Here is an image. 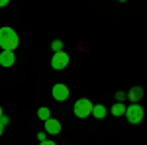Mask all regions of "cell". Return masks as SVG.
Segmentation results:
<instances>
[{
	"mask_svg": "<svg viewBox=\"0 0 147 145\" xmlns=\"http://www.w3.org/2000/svg\"><path fill=\"white\" fill-rule=\"evenodd\" d=\"M51 94H53V98L57 102H65L69 98V94H71V90H69L67 84H63V82H57L55 86L51 88Z\"/></svg>",
	"mask_w": 147,
	"mask_h": 145,
	"instance_id": "277c9868",
	"label": "cell"
},
{
	"mask_svg": "<svg viewBox=\"0 0 147 145\" xmlns=\"http://www.w3.org/2000/svg\"><path fill=\"white\" fill-rule=\"evenodd\" d=\"M37 118H39V120H43V122H47V120L51 118V110H49L47 106H41V108L37 110Z\"/></svg>",
	"mask_w": 147,
	"mask_h": 145,
	"instance_id": "8fae6325",
	"label": "cell"
},
{
	"mask_svg": "<svg viewBox=\"0 0 147 145\" xmlns=\"http://www.w3.org/2000/svg\"><path fill=\"white\" fill-rule=\"evenodd\" d=\"M110 114H112V116H124L125 114V106L122 104V102H116L112 108H110Z\"/></svg>",
	"mask_w": 147,
	"mask_h": 145,
	"instance_id": "30bf717a",
	"label": "cell"
},
{
	"mask_svg": "<svg viewBox=\"0 0 147 145\" xmlns=\"http://www.w3.org/2000/svg\"><path fill=\"white\" fill-rule=\"evenodd\" d=\"M43 127H45V134H49V135L61 134V122L55 120V118H49L47 122H43Z\"/></svg>",
	"mask_w": 147,
	"mask_h": 145,
	"instance_id": "8992f818",
	"label": "cell"
},
{
	"mask_svg": "<svg viewBox=\"0 0 147 145\" xmlns=\"http://www.w3.org/2000/svg\"><path fill=\"white\" fill-rule=\"evenodd\" d=\"M8 122H10V120H8V116H2V118H0V123H2V125H6Z\"/></svg>",
	"mask_w": 147,
	"mask_h": 145,
	"instance_id": "9a60e30c",
	"label": "cell"
},
{
	"mask_svg": "<svg viewBox=\"0 0 147 145\" xmlns=\"http://www.w3.org/2000/svg\"><path fill=\"white\" fill-rule=\"evenodd\" d=\"M67 65H69V55L65 51L53 53V57H51V67L55 69V71H63V69H67Z\"/></svg>",
	"mask_w": 147,
	"mask_h": 145,
	"instance_id": "5b68a950",
	"label": "cell"
},
{
	"mask_svg": "<svg viewBox=\"0 0 147 145\" xmlns=\"http://www.w3.org/2000/svg\"><path fill=\"white\" fill-rule=\"evenodd\" d=\"M125 120L131 123V125H137V123L143 122V118H145V110L139 106V104H131V106H127L125 108Z\"/></svg>",
	"mask_w": 147,
	"mask_h": 145,
	"instance_id": "7a4b0ae2",
	"label": "cell"
},
{
	"mask_svg": "<svg viewBox=\"0 0 147 145\" xmlns=\"http://www.w3.org/2000/svg\"><path fill=\"white\" fill-rule=\"evenodd\" d=\"M92 114H94V118H96V120H104V118H106V114H108V110H106V106H104V104H96V106H92Z\"/></svg>",
	"mask_w": 147,
	"mask_h": 145,
	"instance_id": "9c48e42d",
	"label": "cell"
},
{
	"mask_svg": "<svg viewBox=\"0 0 147 145\" xmlns=\"http://www.w3.org/2000/svg\"><path fill=\"white\" fill-rule=\"evenodd\" d=\"M125 98H127V92H124V90H118V92H116V102H122V104H124Z\"/></svg>",
	"mask_w": 147,
	"mask_h": 145,
	"instance_id": "4fadbf2b",
	"label": "cell"
},
{
	"mask_svg": "<svg viewBox=\"0 0 147 145\" xmlns=\"http://www.w3.org/2000/svg\"><path fill=\"white\" fill-rule=\"evenodd\" d=\"M127 98L131 100V104H139V100L143 98V88L141 86H134L127 90Z\"/></svg>",
	"mask_w": 147,
	"mask_h": 145,
	"instance_id": "ba28073f",
	"label": "cell"
},
{
	"mask_svg": "<svg viewBox=\"0 0 147 145\" xmlns=\"http://www.w3.org/2000/svg\"><path fill=\"white\" fill-rule=\"evenodd\" d=\"M18 45H20V37L12 28H8V26L0 28V47H2V51H14Z\"/></svg>",
	"mask_w": 147,
	"mask_h": 145,
	"instance_id": "6da1fadb",
	"label": "cell"
},
{
	"mask_svg": "<svg viewBox=\"0 0 147 145\" xmlns=\"http://www.w3.org/2000/svg\"><path fill=\"white\" fill-rule=\"evenodd\" d=\"M39 145H57V143H55V141H41Z\"/></svg>",
	"mask_w": 147,
	"mask_h": 145,
	"instance_id": "e0dca14e",
	"label": "cell"
},
{
	"mask_svg": "<svg viewBox=\"0 0 147 145\" xmlns=\"http://www.w3.org/2000/svg\"><path fill=\"white\" fill-rule=\"evenodd\" d=\"M8 4H10L8 0H0V8H4V6H8Z\"/></svg>",
	"mask_w": 147,
	"mask_h": 145,
	"instance_id": "2e32d148",
	"label": "cell"
},
{
	"mask_svg": "<svg viewBox=\"0 0 147 145\" xmlns=\"http://www.w3.org/2000/svg\"><path fill=\"white\" fill-rule=\"evenodd\" d=\"M51 49H53L55 53H61V51H63V41H61V39H55V41L51 43Z\"/></svg>",
	"mask_w": 147,
	"mask_h": 145,
	"instance_id": "7c38bea8",
	"label": "cell"
},
{
	"mask_svg": "<svg viewBox=\"0 0 147 145\" xmlns=\"http://www.w3.org/2000/svg\"><path fill=\"white\" fill-rule=\"evenodd\" d=\"M16 63V55H14V51H0V65L2 67H12Z\"/></svg>",
	"mask_w": 147,
	"mask_h": 145,
	"instance_id": "52a82bcc",
	"label": "cell"
},
{
	"mask_svg": "<svg viewBox=\"0 0 147 145\" xmlns=\"http://www.w3.org/2000/svg\"><path fill=\"white\" fill-rule=\"evenodd\" d=\"M37 139H39V143H41V141H47V134H45V132L37 134Z\"/></svg>",
	"mask_w": 147,
	"mask_h": 145,
	"instance_id": "5bb4252c",
	"label": "cell"
},
{
	"mask_svg": "<svg viewBox=\"0 0 147 145\" xmlns=\"http://www.w3.org/2000/svg\"><path fill=\"white\" fill-rule=\"evenodd\" d=\"M73 112H75L77 118H88L92 114V102L88 98H79L73 106Z\"/></svg>",
	"mask_w": 147,
	"mask_h": 145,
	"instance_id": "3957f363",
	"label": "cell"
},
{
	"mask_svg": "<svg viewBox=\"0 0 147 145\" xmlns=\"http://www.w3.org/2000/svg\"><path fill=\"white\" fill-rule=\"evenodd\" d=\"M2 116H4V110H2V106H0V118H2Z\"/></svg>",
	"mask_w": 147,
	"mask_h": 145,
	"instance_id": "d6986e66",
	"label": "cell"
},
{
	"mask_svg": "<svg viewBox=\"0 0 147 145\" xmlns=\"http://www.w3.org/2000/svg\"><path fill=\"white\" fill-rule=\"evenodd\" d=\"M4 134V125H2V123H0V135Z\"/></svg>",
	"mask_w": 147,
	"mask_h": 145,
	"instance_id": "ac0fdd59",
	"label": "cell"
}]
</instances>
